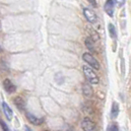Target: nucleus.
Segmentation results:
<instances>
[{
  "label": "nucleus",
  "mask_w": 131,
  "mask_h": 131,
  "mask_svg": "<svg viewBox=\"0 0 131 131\" xmlns=\"http://www.w3.org/2000/svg\"><path fill=\"white\" fill-rule=\"evenodd\" d=\"M3 87H4V90L9 94H12L16 91V86L11 82L10 79H5L3 81Z\"/></svg>",
  "instance_id": "nucleus-6"
},
{
  "label": "nucleus",
  "mask_w": 131,
  "mask_h": 131,
  "mask_svg": "<svg viewBox=\"0 0 131 131\" xmlns=\"http://www.w3.org/2000/svg\"><path fill=\"white\" fill-rule=\"evenodd\" d=\"M114 1H112V0H108L105 3V11L106 12V14L108 16L112 17L113 16V7H114Z\"/></svg>",
  "instance_id": "nucleus-8"
},
{
  "label": "nucleus",
  "mask_w": 131,
  "mask_h": 131,
  "mask_svg": "<svg viewBox=\"0 0 131 131\" xmlns=\"http://www.w3.org/2000/svg\"><path fill=\"white\" fill-rule=\"evenodd\" d=\"M87 31H88V34H89V37H88V38H90L93 41H97V40L100 39L98 33L90 26H87Z\"/></svg>",
  "instance_id": "nucleus-10"
},
{
  "label": "nucleus",
  "mask_w": 131,
  "mask_h": 131,
  "mask_svg": "<svg viewBox=\"0 0 131 131\" xmlns=\"http://www.w3.org/2000/svg\"><path fill=\"white\" fill-rule=\"evenodd\" d=\"M108 32L112 38H115L116 37V32H115V28L112 24H108Z\"/></svg>",
  "instance_id": "nucleus-14"
},
{
  "label": "nucleus",
  "mask_w": 131,
  "mask_h": 131,
  "mask_svg": "<svg viewBox=\"0 0 131 131\" xmlns=\"http://www.w3.org/2000/svg\"><path fill=\"white\" fill-rule=\"evenodd\" d=\"M85 45L90 51H93V52L95 51V45H94V41H93L90 38H86L85 39Z\"/></svg>",
  "instance_id": "nucleus-13"
},
{
  "label": "nucleus",
  "mask_w": 131,
  "mask_h": 131,
  "mask_svg": "<svg viewBox=\"0 0 131 131\" xmlns=\"http://www.w3.org/2000/svg\"><path fill=\"white\" fill-rule=\"evenodd\" d=\"M119 113V105L116 102H113L112 105V111H111V117L116 118Z\"/></svg>",
  "instance_id": "nucleus-11"
},
{
  "label": "nucleus",
  "mask_w": 131,
  "mask_h": 131,
  "mask_svg": "<svg viewBox=\"0 0 131 131\" xmlns=\"http://www.w3.org/2000/svg\"><path fill=\"white\" fill-rule=\"evenodd\" d=\"M0 125H1V128H2V130L3 131H9V128H8V126L7 124L0 118Z\"/></svg>",
  "instance_id": "nucleus-16"
},
{
  "label": "nucleus",
  "mask_w": 131,
  "mask_h": 131,
  "mask_svg": "<svg viewBox=\"0 0 131 131\" xmlns=\"http://www.w3.org/2000/svg\"><path fill=\"white\" fill-rule=\"evenodd\" d=\"M107 131H118V126L115 123H112V124L108 125L107 127Z\"/></svg>",
  "instance_id": "nucleus-15"
},
{
  "label": "nucleus",
  "mask_w": 131,
  "mask_h": 131,
  "mask_svg": "<svg viewBox=\"0 0 131 131\" xmlns=\"http://www.w3.org/2000/svg\"><path fill=\"white\" fill-rule=\"evenodd\" d=\"M14 104H15V105L17 106V108L19 111H21V112L22 111H25V108H26V103H25V101L21 98V97H16V98L14 99Z\"/></svg>",
  "instance_id": "nucleus-9"
},
{
  "label": "nucleus",
  "mask_w": 131,
  "mask_h": 131,
  "mask_svg": "<svg viewBox=\"0 0 131 131\" xmlns=\"http://www.w3.org/2000/svg\"><path fill=\"white\" fill-rule=\"evenodd\" d=\"M26 115H27L28 120H29L32 124L40 125V124H42V123H43V118L42 117H38V116L34 115L33 113H30V112H27Z\"/></svg>",
  "instance_id": "nucleus-5"
},
{
  "label": "nucleus",
  "mask_w": 131,
  "mask_h": 131,
  "mask_svg": "<svg viewBox=\"0 0 131 131\" xmlns=\"http://www.w3.org/2000/svg\"><path fill=\"white\" fill-rule=\"evenodd\" d=\"M45 131H49V130H45Z\"/></svg>",
  "instance_id": "nucleus-18"
},
{
  "label": "nucleus",
  "mask_w": 131,
  "mask_h": 131,
  "mask_svg": "<svg viewBox=\"0 0 131 131\" xmlns=\"http://www.w3.org/2000/svg\"><path fill=\"white\" fill-rule=\"evenodd\" d=\"M25 130L26 131H33L30 127H29V126H28V125H25Z\"/></svg>",
  "instance_id": "nucleus-17"
},
{
  "label": "nucleus",
  "mask_w": 131,
  "mask_h": 131,
  "mask_svg": "<svg viewBox=\"0 0 131 131\" xmlns=\"http://www.w3.org/2000/svg\"><path fill=\"white\" fill-rule=\"evenodd\" d=\"M93 88L91 87L90 84H84L83 85V94L87 98H90L93 96Z\"/></svg>",
  "instance_id": "nucleus-12"
},
{
  "label": "nucleus",
  "mask_w": 131,
  "mask_h": 131,
  "mask_svg": "<svg viewBox=\"0 0 131 131\" xmlns=\"http://www.w3.org/2000/svg\"><path fill=\"white\" fill-rule=\"evenodd\" d=\"M81 126L84 131H98L96 122L90 117H84L81 121Z\"/></svg>",
  "instance_id": "nucleus-3"
},
{
  "label": "nucleus",
  "mask_w": 131,
  "mask_h": 131,
  "mask_svg": "<svg viewBox=\"0 0 131 131\" xmlns=\"http://www.w3.org/2000/svg\"><path fill=\"white\" fill-rule=\"evenodd\" d=\"M82 58L83 60L85 61L86 63H88L89 64V67H91L93 70L94 69H96V70H99L100 69V63H99V61L96 59V57L91 54L90 52H85L83 53V55H82Z\"/></svg>",
  "instance_id": "nucleus-2"
},
{
  "label": "nucleus",
  "mask_w": 131,
  "mask_h": 131,
  "mask_svg": "<svg viewBox=\"0 0 131 131\" xmlns=\"http://www.w3.org/2000/svg\"><path fill=\"white\" fill-rule=\"evenodd\" d=\"M83 72H84L86 79L88 80V82L90 84H92V85L99 84V82H100L99 76L91 67H89L88 65H84L83 66Z\"/></svg>",
  "instance_id": "nucleus-1"
},
{
  "label": "nucleus",
  "mask_w": 131,
  "mask_h": 131,
  "mask_svg": "<svg viewBox=\"0 0 131 131\" xmlns=\"http://www.w3.org/2000/svg\"><path fill=\"white\" fill-rule=\"evenodd\" d=\"M2 108H3V112H4V114H5L7 119L9 121L12 120V118H13V112H12L11 107L8 105V104H6L5 102H3L2 103Z\"/></svg>",
  "instance_id": "nucleus-7"
},
{
  "label": "nucleus",
  "mask_w": 131,
  "mask_h": 131,
  "mask_svg": "<svg viewBox=\"0 0 131 131\" xmlns=\"http://www.w3.org/2000/svg\"><path fill=\"white\" fill-rule=\"evenodd\" d=\"M83 13H84L85 18L88 20V22H90V23H92V24L97 22V20H98L97 14L95 13L93 10L89 9V8H84V9H83Z\"/></svg>",
  "instance_id": "nucleus-4"
}]
</instances>
